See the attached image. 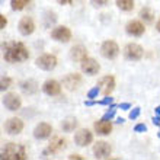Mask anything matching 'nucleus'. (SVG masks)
Segmentation results:
<instances>
[{"label": "nucleus", "mask_w": 160, "mask_h": 160, "mask_svg": "<svg viewBox=\"0 0 160 160\" xmlns=\"http://www.w3.org/2000/svg\"><path fill=\"white\" fill-rule=\"evenodd\" d=\"M3 57L8 63H22L29 58V52L22 42H12L6 45Z\"/></svg>", "instance_id": "nucleus-1"}, {"label": "nucleus", "mask_w": 160, "mask_h": 160, "mask_svg": "<svg viewBox=\"0 0 160 160\" xmlns=\"http://www.w3.org/2000/svg\"><path fill=\"white\" fill-rule=\"evenodd\" d=\"M26 150L22 144L8 143L6 147L2 152V159L3 160H23L26 159Z\"/></svg>", "instance_id": "nucleus-2"}, {"label": "nucleus", "mask_w": 160, "mask_h": 160, "mask_svg": "<svg viewBox=\"0 0 160 160\" xmlns=\"http://www.w3.org/2000/svg\"><path fill=\"white\" fill-rule=\"evenodd\" d=\"M35 64L37 67H39L41 70H45V72H51L54 70L55 66H57V57L52 54H42L41 57L35 60Z\"/></svg>", "instance_id": "nucleus-3"}, {"label": "nucleus", "mask_w": 160, "mask_h": 160, "mask_svg": "<svg viewBox=\"0 0 160 160\" xmlns=\"http://www.w3.org/2000/svg\"><path fill=\"white\" fill-rule=\"evenodd\" d=\"M101 54H102V57H105V58H108V60H114L115 57L119 54L118 44L115 41H112V39L105 41L101 45Z\"/></svg>", "instance_id": "nucleus-4"}, {"label": "nucleus", "mask_w": 160, "mask_h": 160, "mask_svg": "<svg viewBox=\"0 0 160 160\" xmlns=\"http://www.w3.org/2000/svg\"><path fill=\"white\" fill-rule=\"evenodd\" d=\"M143 54H144V50L138 45V44H132V42H131V44H128V45L124 48V55H125V58L131 60V61L140 60L143 57Z\"/></svg>", "instance_id": "nucleus-5"}, {"label": "nucleus", "mask_w": 160, "mask_h": 160, "mask_svg": "<svg viewBox=\"0 0 160 160\" xmlns=\"http://www.w3.org/2000/svg\"><path fill=\"white\" fill-rule=\"evenodd\" d=\"M51 38L55 39L58 42H68L72 39V31L68 29L67 26H57L51 31Z\"/></svg>", "instance_id": "nucleus-6"}, {"label": "nucleus", "mask_w": 160, "mask_h": 160, "mask_svg": "<svg viewBox=\"0 0 160 160\" xmlns=\"http://www.w3.org/2000/svg\"><path fill=\"white\" fill-rule=\"evenodd\" d=\"M80 67H82V72L89 74V76H93V74H96L101 70V66H99L96 60L89 58V57H86L84 60L80 61Z\"/></svg>", "instance_id": "nucleus-7"}, {"label": "nucleus", "mask_w": 160, "mask_h": 160, "mask_svg": "<svg viewBox=\"0 0 160 160\" xmlns=\"http://www.w3.org/2000/svg\"><path fill=\"white\" fill-rule=\"evenodd\" d=\"M4 130L10 135L21 134L22 130H23V121L19 118H9L4 124Z\"/></svg>", "instance_id": "nucleus-8"}, {"label": "nucleus", "mask_w": 160, "mask_h": 160, "mask_svg": "<svg viewBox=\"0 0 160 160\" xmlns=\"http://www.w3.org/2000/svg\"><path fill=\"white\" fill-rule=\"evenodd\" d=\"M111 152V146L106 141H98L93 146V154L96 159H109Z\"/></svg>", "instance_id": "nucleus-9"}, {"label": "nucleus", "mask_w": 160, "mask_h": 160, "mask_svg": "<svg viewBox=\"0 0 160 160\" xmlns=\"http://www.w3.org/2000/svg\"><path fill=\"white\" fill-rule=\"evenodd\" d=\"M3 105L6 106L9 111H18L22 105V101H21V98H19V95L10 92V93H8V95H4Z\"/></svg>", "instance_id": "nucleus-10"}, {"label": "nucleus", "mask_w": 160, "mask_h": 160, "mask_svg": "<svg viewBox=\"0 0 160 160\" xmlns=\"http://www.w3.org/2000/svg\"><path fill=\"white\" fill-rule=\"evenodd\" d=\"M93 141V134L89 130H79L74 134V143L79 147H86Z\"/></svg>", "instance_id": "nucleus-11"}, {"label": "nucleus", "mask_w": 160, "mask_h": 160, "mask_svg": "<svg viewBox=\"0 0 160 160\" xmlns=\"http://www.w3.org/2000/svg\"><path fill=\"white\" fill-rule=\"evenodd\" d=\"M18 29L23 37H28L35 31V22L32 21V18L29 16H23L19 21V25H18Z\"/></svg>", "instance_id": "nucleus-12"}, {"label": "nucleus", "mask_w": 160, "mask_h": 160, "mask_svg": "<svg viewBox=\"0 0 160 160\" xmlns=\"http://www.w3.org/2000/svg\"><path fill=\"white\" fill-rule=\"evenodd\" d=\"M63 84L67 90H76L82 84V76L77 73H70L63 79Z\"/></svg>", "instance_id": "nucleus-13"}, {"label": "nucleus", "mask_w": 160, "mask_h": 160, "mask_svg": "<svg viewBox=\"0 0 160 160\" xmlns=\"http://www.w3.org/2000/svg\"><path fill=\"white\" fill-rule=\"evenodd\" d=\"M125 31L128 35H132V37H141L144 34V25L140 21H130L125 25Z\"/></svg>", "instance_id": "nucleus-14"}, {"label": "nucleus", "mask_w": 160, "mask_h": 160, "mask_svg": "<svg viewBox=\"0 0 160 160\" xmlns=\"http://www.w3.org/2000/svg\"><path fill=\"white\" fill-rule=\"evenodd\" d=\"M51 132H52V127L50 124H47V122H41V124H38L35 127L34 137L38 140H45L51 135Z\"/></svg>", "instance_id": "nucleus-15"}, {"label": "nucleus", "mask_w": 160, "mask_h": 160, "mask_svg": "<svg viewBox=\"0 0 160 160\" xmlns=\"http://www.w3.org/2000/svg\"><path fill=\"white\" fill-rule=\"evenodd\" d=\"M99 88H101V92L103 93V96H109L112 90L115 89V79L114 76H105L102 77L101 82H99Z\"/></svg>", "instance_id": "nucleus-16"}, {"label": "nucleus", "mask_w": 160, "mask_h": 160, "mask_svg": "<svg viewBox=\"0 0 160 160\" xmlns=\"http://www.w3.org/2000/svg\"><path fill=\"white\" fill-rule=\"evenodd\" d=\"M42 90L48 96H57L61 93V84L57 80H47L45 83L42 84Z\"/></svg>", "instance_id": "nucleus-17"}, {"label": "nucleus", "mask_w": 160, "mask_h": 160, "mask_svg": "<svg viewBox=\"0 0 160 160\" xmlns=\"http://www.w3.org/2000/svg\"><path fill=\"white\" fill-rule=\"evenodd\" d=\"M66 144H67V141L64 138H61V137H55L52 141L50 143V146H48V148H47V153H51V154H55V153L61 152L63 148H66Z\"/></svg>", "instance_id": "nucleus-18"}, {"label": "nucleus", "mask_w": 160, "mask_h": 160, "mask_svg": "<svg viewBox=\"0 0 160 160\" xmlns=\"http://www.w3.org/2000/svg\"><path fill=\"white\" fill-rule=\"evenodd\" d=\"M95 131L99 135H108L112 131V124L108 119H101V121L95 122Z\"/></svg>", "instance_id": "nucleus-19"}, {"label": "nucleus", "mask_w": 160, "mask_h": 160, "mask_svg": "<svg viewBox=\"0 0 160 160\" xmlns=\"http://www.w3.org/2000/svg\"><path fill=\"white\" fill-rule=\"evenodd\" d=\"M70 57L73 60H76V61H82L88 57V50L84 48L83 45H76L73 47L72 50H70Z\"/></svg>", "instance_id": "nucleus-20"}, {"label": "nucleus", "mask_w": 160, "mask_h": 160, "mask_svg": "<svg viewBox=\"0 0 160 160\" xmlns=\"http://www.w3.org/2000/svg\"><path fill=\"white\" fill-rule=\"evenodd\" d=\"M21 88L25 93L32 95V93H35L37 90H38V84H37L35 80H25V82H22L21 83Z\"/></svg>", "instance_id": "nucleus-21"}, {"label": "nucleus", "mask_w": 160, "mask_h": 160, "mask_svg": "<svg viewBox=\"0 0 160 160\" xmlns=\"http://www.w3.org/2000/svg\"><path fill=\"white\" fill-rule=\"evenodd\" d=\"M76 127H77L76 118H66L63 122H61V128H63V131H66V132H72V131H74Z\"/></svg>", "instance_id": "nucleus-22"}, {"label": "nucleus", "mask_w": 160, "mask_h": 160, "mask_svg": "<svg viewBox=\"0 0 160 160\" xmlns=\"http://www.w3.org/2000/svg\"><path fill=\"white\" fill-rule=\"evenodd\" d=\"M117 6L124 12H130L134 9V0H117Z\"/></svg>", "instance_id": "nucleus-23"}, {"label": "nucleus", "mask_w": 160, "mask_h": 160, "mask_svg": "<svg viewBox=\"0 0 160 160\" xmlns=\"http://www.w3.org/2000/svg\"><path fill=\"white\" fill-rule=\"evenodd\" d=\"M140 18L146 22H153V19H154V13H153V10L150 8H143L141 10H140Z\"/></svg>", "instance_id": "nucleus-24"}, {"label": "nucleus", "mask_w": 160, "mask_h": 160, "mask_svg": "<svg viewBox=\"0 0 160 160\" xmlns=\"http://www.w3.org/2000/svg\"><path fill=\"white\" fill-rule=\"evenodd\" d=\"M29 3V0H12L10 2V8L13 10H22L26 8V4Z\"/></svg>", "instance_id": "nucleus-25"}, {"label": "nucleus", "mask_w": 160, "mask_h": 160, "mask_svg": "<svg viewBox=\"0 0 160 160\" xmlns=\"http://www.w3.org/2000/svg\"><path fill=\"white\" fill-rule=\"evenodd\" d=\"M10 84H12V79L8 76H3L2 77V83H0V89L2 90H6V89L10 88Z\"/></svg>", "instance_id": "nucleus-26"}, {"label": "nucleus", "mask_w": 160, "mask_h": 160, "mask_svg": "<svg viewBox=\"0 0 160 160\" xmlns=\"http://www.w3.org/2000/svg\"><path fill=\"white\" fill-rule=\"evenodd\" d=\"M99 92H101V88H99V86H95V88H92L88 92V98L89 99H95V98H98Z\"/></svg>", "instance_id": "nucleus-27"}, {"label": "nucleus", "mask_w": 160, "mask_h": 160, "mask_svg": "<svg viewBox=\"0 0 160 160\" xmlns=\"http://www.w3.org/2000/svg\"><path fill=\"white\" fill-rule=\"evenodd\" d=\"M114 115H115V105H111L109 111H108V112L102 117V119H108V121H111V118H112Z\"/></svg>", "instance_id": "nucleus-28"}, {"label": "nucleus", "mask_w": 160, "mask_h": 160, "mask_svg": "<svg viewBox=\"0 0 160 160\" xmlns=\"http://www.w3.org/2000/svg\"><path fill=\"white\" fill-rule=\"evenodd\" d=\"M140 112H141V109H140L138 106H137V108H134V109H132V111L130 112V119H135V118H138Z\"/></svg>", "instance_id": "nucleus-29"}, {"label": "nucleus", "mask_w": 160, "mask_h": 160, "mask_svg": "<svg viewBox=\"0 0 160 160\" xmlns=\"http://www.w3.org/2000/svg\"><path fill=\"white\" fill-rule=\"evenodd\" d=\"M93 6H96V8H103L108 4V0H92Z\"/></svg>", "instance_id": "nucleus-30"}, {"label": "nucleus", "mask_w": 160, "mask_h": 160, "mask_svg": "<svg viewBox=\"0 0 160 160\" xmlns=\"http://www.w3.org/2000/svg\"><path fill=\"white\" fill-rule=\"evenodd\" d=\"M134 131L135 132H144V131H147V127H146V124H137L134 127Z\"/></svg>", "instance_id": "nucleus-31"}, {"label": "nucleus", "mask_w": 160, "mask_h": 160, "mask_svg": "<svg viewBox=\"0 0 160 160\" xmlns=\"http://www.w3.org/2000/svg\"><path fill=\"white\" fill-rule=\"evenodd\" d=\"M8 25V21H6V18H4V15H0V28L2 29H4V26Z\"/></svg>", "instance_id": "nucleus-32"}, {"label": "nucleus", "mask_w": 160, "mask_h": 160, "mask_svg": "<svg viewBox=\"0 0 160 160\" xmlns=\"http://www.w3.org/2000/svg\"><path fill=\"white\" fill-rule=\"evenodd\" d=\"M130 108H131L130 103H121V105H119V109H124V111L130 109Z\"/></svg>", "instance_id": "nucleus-33"}, {"label": "nucleus", "mask_w": 160, "mask_h": 160, "mask_svg": "<svg viewBox=\"0 0 160 160\" xmlns=\"http://www.w3.org/2000/svg\"><path fill=\"white\" fill-rule=\"evenodd\" d=\"M153 124L160 127V115H157V117H154V118H153Z\"/></svg>", "instance_id": "nucleus-34"}, {"label": "nucleus", "mask_w": 160, "mask_h": 160, "mask_svg": "<svg viewBox=\"0 0 160 160\" xmlns=\"http://www.w3.org/2000/svg\"><path fill=\"white\" fill-rule=\"evenodd\" d=\"M58 3H61V4H68V3H72V0H57Z\"/></svg>", "instance_id": "nucleus-35"}, {"label": "nucleus", "mask_w": 160, "mask_h": 160, "mask_svg": "<svg viewBox=\"0 0 160 160\" xmlns=\"http://www.w3.org/2000/svg\"><path fill=\"white\" fill-rule=\"evenodd\" d=\"M68 159H82L79 154H72V156H68Z\"/></svg>", "instance_id": "nucleus-36"}, {"label": "nucleus", "mask_w": 160, "mask_h": 160, "mask_svg": "<svg viewBox=\"0 0 160 160\" xmlns=\"http://www.w3.org/2000/svg\"><path fill=\"white\" fill-rule=\"evenodd\" d=\"M154 112H156V115H160V105L156 106V109H154Z\"/></svg>", "instance_id": "nucleus-37"}, {"label": "nucleus", "mask_w": 160, "mask_h": 160, "mask_svg": "<svg viewBox=\"0 0 160 160\" xmlns=\"http://www.w3.org/2000/svg\"><path fill=\"white\" fill-rule=\"evenodd\" d=\"M156 28H157V31H159V32H160V21H159V22H157V25H156Z\"/></svg>", "instance_id": "nucleus-38"}, {"label": "nucleus", "mask_w": 160, "mask_h": 160, "mask_svg": "<svg viewBox=\"0 0 160 160\" xmlns=\"http://www.w3.org/2000/svg\"><path fill=\"white\" fill-rule=\"evenodd\" d=\"M157 137H159V138H160V132H157Z\"/></svg>", "instance_id": "nucleus-39"}]
</instances>
